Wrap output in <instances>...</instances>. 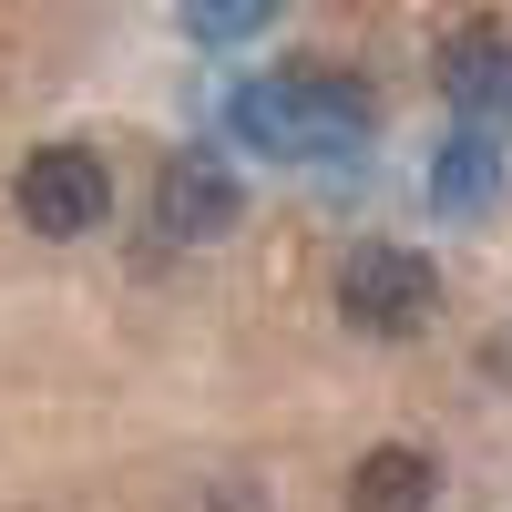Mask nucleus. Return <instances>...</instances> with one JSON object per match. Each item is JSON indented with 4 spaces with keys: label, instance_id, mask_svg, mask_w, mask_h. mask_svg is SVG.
Segmentation results:
<instances>
[{
    "label": "nucleus",
    "instance_id": "f257e3e1",
    "mask_svg": "<svg viewBox=\"0 0 512 512\" xmlns=\"http://www.w3.org/2000/svg\"><path fill=\"white\" fill-rule=\"evenodd\" d=\"M236 134L256 154H297V164H328V154H359L369 144V93L349 72H287V82H246L236 93Z\"/></svg>",
    "mask_w": 512,
    "mask_h": 512
},
{
    "label": "nucleus",
    "instance_id": "f03ea898",
    "mask_svg": "<svg viewBox=\"0 0 512 512\" xmlns=\"http://www.w3.org/2000/svg\"><path fill=\"white\" fill-rule=\"evenodd\" d=\"M338 308H349V328H369V338H420L441 318V277H431L420 246H349Z\"/></svg>",
    "mask_w": 512,
    "mask_h": 512
},
{
    "label": "nucleus",
    "instance_id": "7ed1b4c3",
    "mask_svg": "<svg viewBox=\"0 0 512 512\" xmlns=\"http://www.w3.org/2000/svg\"><path fill=\"white\" fill-rule=\"evenodd\" d=\"M103 205H113V175H103L82 144H41V154L21 164V226H31V236H93Z\"/></svg>",
    "mask_w": 512,
    "mask_h": 512
},
{
    "label": "nucleus",
    "instance_id": "20e7f679",
    "mask_svg": "<svg viewBox=\"0 0 512 512\" xmlns=\"http://www.w3.org/2000/svg\"><path fill=\"white\" fill-rule=\"evenodd\" d=\"M236 205H246V195H236V175H226L216 154H175V164L154 175V236L205 246V236L236 226Z\"/></svg>",
    "mask_w": 512,
    "mask_h": 512
},
{
    "label": "nucleus",
    "instance_id": "39448f33",
    "mask_svg": "<svg viewBox=\"0 0 512 512\" xmlns=\"http://www.w3.org/2000/svg\"><path fill=\"white\" fill-rule=\"evenodd\" d=\"M441 93L451 103H512V21H472L441 41Z\"/></svg>",
    "mask_w": 512,
    "mask_h": 512
},
{
    "label": "nucleus",
    "instance_id": "423d86ee",
    "mask_svg": "<svg viewBox=\"0 0 512 512\" xmlns=\"http://www.w3.org/2000/svg\"><path fill=\"white\" fill-rule=\"evenodd\" d=\"M431 492H441V472H431V451H369L359 472H349V512H431Z\"/></svg>",
    "mask_w": 512,
    "mask_h": 512
},
{
    "label": "nucleus",
    "instance_id": "0eeeda50",
    "mask_svg": "<svg viewBox=\"0 0 512 512\" xmlns=\"http://www.w3.org/2000/svg\"><path fill=\"white\" fill-rule=\"evenodd\" d=\"M431 205H441V216H492V205H502V154L482 134H451L441 164H431Z\"/></svg>",
    "mask_w": 512,
    "mask_h": 512
},
{
    "label": "nucleus",
    "instance_id": "6e6552de",
    "mask_svg": "<svg viewBox=\"0 0 512 512\" xmlns=\"http://www.w3.org/2000/svg\"><path fill=\"white\" fill-rule=\"evenodd\" d=\"M267 11H277V0H185V31L195 41H246Z\"/></svg>",
    "mask_w": 512,
    "mask_h": 512
}]
</instances>
